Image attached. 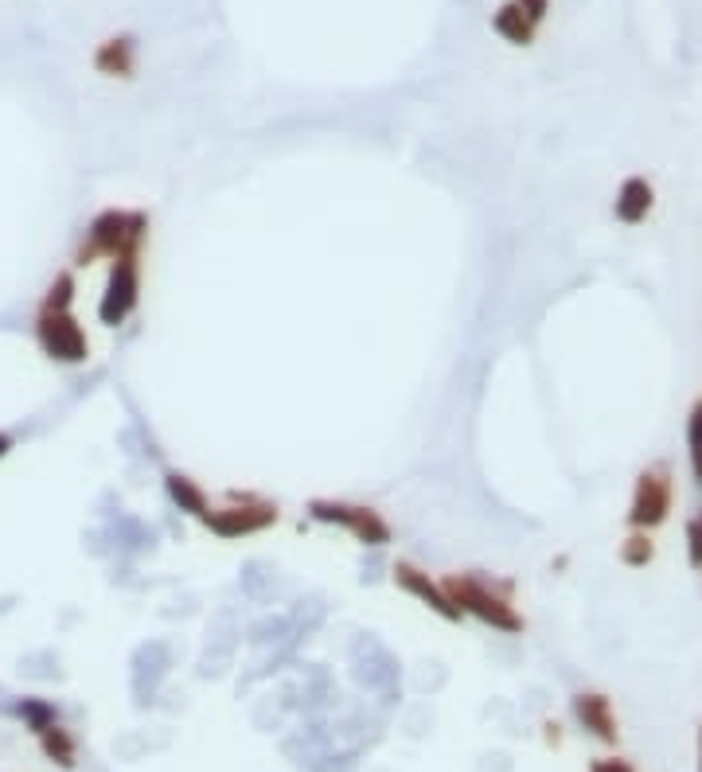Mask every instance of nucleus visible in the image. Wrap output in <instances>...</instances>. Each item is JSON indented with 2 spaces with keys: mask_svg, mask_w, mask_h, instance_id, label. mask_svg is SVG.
<instances>
[{
  "mask_svg": "<svg viewBox=\"0 0 702 772\" xmlns=\"http://www.w3.org/2000/svg\"><path fill=\"white\" fill-rule=\"evenodd\" d=\"M149 242V215L134 207H106L90 219L79 250H74V266L87 269L94 262H114L122 254H141Z\"/></svg>",
  "mask_w": 702,
  "mask_h": 772,
  "instance_id": "nucleus-1",
  "label": "nucleus"
},
{
  "mask_svg": "<svg viewBox=\"0 0 702 772\" xmlns=\"http://www.w3.org/2000/svg\"><path fill=\"white\" fill-rule=\"evenodd\" d=\"M441 586H445V594H449V601L461 609V617H476L481 624H488V629H496V632H507V636L523 632V617H519V609L511 604V597H507V586H496V581L481 577L476 569H469V574H449Z\"/></svg>",
  "mask_w": 702,
  "mask_h": 772,
  "instance_id": "nucleus-2",
  "label": "nucleus"
},
{
  "mask_svg": "<svg viewBox=\"0 0 702 772\" xmlns=\"http://www.w3.org/2000/svg\"><path fill=\"white\" fill-rule=\"evenodd\" d=\"M309 519L312 523L336 527V531L352 534L359 546H371V551H382V546H391L394 542V527L387 523V515L371 504L317 496V499H309Z\"/></svg>",
  "mask_w": 702,
  "mask_h": 772,
  "instance_id": "nucleus-3",
  "label": "nucleus"
},
{
  "mask_svg": "<svg viewBox=\"0 0 702 772\" xmlns=\"http://www.w3.org/2000/svg\"><path fill=\"white\" fill-rule=\"evenodd\" d=\"M32 339H36L39 352L59 367H82L90 359V336L79 324V316H74V309L71 312L36 309Z\"/></svg>",
  "mask_w": 702,
  "mask_h": 772,
  "instance_id": "nucleus-4",
  "label": "nucleus"
},
{
  "mask_svg": "<svg viewBox=\"0 0 702 772\" xmlns=\"http://www.w3.org/2000/svg\"><path fill=\"white\" fill-rule=\"evenodd\" d=\"M277 519H281L277 504L258 499V496H239V492H234L231 504H222V507L211 504V511L204 515V527L215 539L234 542V539H250V534L269 531V527H277Z\"/></svg>",
  "mask_w": 702,
  "mask_h": 772,
  "instance_id": "nucleus-5",
  "label": "nucleus"
},
{
  "mask_svg": "<svg viewBox=\"0 0 702 772\" xmlns=\"http://www.w3.org/2000/svg\"><path fill=\"white\" fill-rule=\"evenodd\" d=\"M141 304V254H122L110 262L106 289L99 297V324L102 329H122Z\"/></svg>",
  "mask_w": 702,
  "mask_h": 772,
  "instance_id": "nucleus-6",
  "label": "nucleus"
},
{
  "mask_svg": "<svg viewBox=\"0 0 702 772\" xmlns=\"http://www.w3.org/2000/svg\"><path fill=\"white\" fill-rule=\"evenodd\" d=\"M391 581L402 589L406 597H414L418 604H426L429 613L441 617L445 624H461V609H457L453 601H449V594H445V586L437 581V577H429V569H422L418 562H406L399 558L391 566Z\"/></svg>",
  "mask_w": 702,
  "mask_h": 772,
  "instance_id": "nucleus-7",
  "label": "nucleus"
},
{
  "mask_svg": "<svg viewBox=\"0 0 702 772\" xmlns=\"http://www.w3.org/2000/svg\"><path fill=\"white\" fill-rule=\"evenodd\" d=\"M671 499H676V484H671V472H667L664 464L641 472V480H636V496H632L629 523L636 527V531H652V527H659L667 519Z\"/></svg>",
  "mask_w": 702,
  "mask_h": 772,
  "instance_id": "nucleus-8",
  "label": "nucleus"
},
{
  "mask_svg": "<svg viewBox=\"0 0 702 772\" xmlns=\"http://www.w3.org/2000/svg\"><path fill=\"white\" fill-rule=\"evenodd\" d=\"M90 67L102 74V79H117V82H134L137 67H141V44H137L134 32H117V36H106L94 55H90Z\"/></svg>",
  "mask_w": 702,
  "mask_h": 772,
  "instance_id": "nucleus-9",
  "label": "nucleus"
},
{
  "mask_svg": "<svg viewBox=\"0 0 702 772\" xmlns=\"http://www.w3.org/2000/svg\"><path fill=\"white\" fill-rule=\"evenodd\" d=\"M574 714H578V722L597 737V741H605V746H617L621 729H617V718H613V702L605 699V694L582 691L578 699H574Z\"/></svg>",
  "mask_w": 702,
  "mask_h": 772,
  "instance_id": "nucleus-10",
  "label": "nucleus"
},
{
  "mask_svg": "<svg viewBox=\"0 0 702 772\" xmlns=\"http://www.w3.org/2000/svg\"><path fill=\"white\" fill-rule=\"evenodd\" d=\"M164 492H169V499L180 507V511L192 515V519H199V523H204V515L211 511V496H207V488L199 484V480L187 476V472H180V469L164 472Z\"/></svg>",
  "mask_w": 702,
  "mask_h": 772,
  "instance_id": "nucleus-11",
  "label": "nucleus"
},
{
  "mask_svg": "<svg viewBox=\"0 0 702 772\" xmlns=\"http://www.w3.org/2000/svg\"><path fill=\"white\" fill-rule=\"evenodd\" d=\"M492 32H496V36L504 39V44H511V47H531L539 24H534V20L519 9L516 0H507V4H499V9L492 12Z\"/></svg>",
  "mask_w": 702,
  "mask_h": 772,
  "instance_id": "nucleus-12",
  "label": "nucleus"
},
{
  "mask_svg": "<svg viewBox=\"0 0 702 772\" xmlns=\"http://www.w3.org/2000/svg\"><path fill=\"white\" fill-rule=\"evenodd\" d=\"M652 204H656V192H652V184L644 176H632L621 184V192H617V219L629 222V227H636V222L648 219Z\"/></svg>",
  "mask_w": 702,
  "mask_h": 772,
  "instance_id": "nucleus-13",
  "label": "nucleus"
},
{
  "mask_svg": "<svg viewBox=\"0 0 702 772\" xmlns=\"http://www.w3.org/2000/svg\"><path fill=\"white\" fill-rule=\"evenodd\" d=\"M39 749H44L47 761H55L59 769H74V764H79V741H74L71 729L59 726V722L39 734Z\"/></svg>",
  "mask_w": 702,
  "mask_h": 772,
  "instance_id": "nucleus-14",
  "label": "nucleus"
},
{
  "mask_svg": "<svg viewBox=\"0 0 702 772\" xmlns=\"http://www.w3.org/2000/svg\"><path fill=\"white\" fill-rule=\"evenodd\" d=\"M74 301H79V281H74V269H59V274L51 277V285H47V293H44V301H39V309L71 312Z\"/></svg>",
  "mask_w": 702,
  "mask_h": 772,
  "instance_id": "nucleus-15",
  "label": "nucleus"
},
{
  "mask_svg": "<svg viewBox=\"0 0 702 772\" xmlns=\"http://www.w3.org/2000/svg\"><path fill=\"white\" fill-rule=\"evenodd\" d=\"M16 714L24 718V726L32 729L36 737L44 734L47 726H55V722H59V711H55L47 699H36V694H32V699H20L16 702Z\"/></svg>",
  "mask_w": 702,
  "mask_h": 772,
  "instance_id": "nucleus-16",
  "label": "nucleus"
},
{
  "mask_svg": "<svg viewBox=\"0 0 702 772\" xmlns=\"http://www.w3.org/2000/svg\"><path fill=\"white\" fill-rule=\"evenodd\" d=\"M652 558H656V546H652L648 531H636V534H629V539L621 542V562L624 566L641 569V566H648Z\"/></svg>",
  "mask_w": 702,
  "mask_h": 772,
  "instance_id": "nucleus-17",
  "label": "nucleus"
},
{
  "mask_svg": "<svg viewBox=\"0 0 702 772\" xmlns=\"http://www.w3.org/2000/svg\"><path fill=\"white\" fill-rule=\"evenodd\" d=\"M691 469H694V480L702 484V402L691 414Z\"/></svg>",
  "mask_w": 702,
  "mask_h": 772,
  "instance_id": "nucleus-18",
  "label": "nucleus"
},
{
  "mask_svg": "<svg viewBox=\"0 0 702 772\" xmlns=\"http://www.w3.org/2000/svg\"><path fill=\"white\" fill-rule=\"evenodd\" d=\"M687 546H691V566L702 569V515L687 527Z\"/></svg>",
  "mask_w": 702,
  "mask_h": 772,
  "instance_id": "nucleus-19",
  "label": "nucleus"
},
{
  "mask_svg": "<svg viewBox=\"0 0 702 772\" xmlns=\"http://www.w3.org/2000/svg\"><path fill=\"white\" fill-rule=\"evenodd\" d=\"M516 4L534 20V24H542V20H546V12H551V0H516Z\"/></svg>",
  "mask_w": 702,
  "mask_h": 772,
  "instance_id": "nucleus-20",
  "label": "nucleus"
},
{
  "mask_svg": "<svg viewBox=\"0 0 702 772\" xmlns=\"http://www.w3.org/2000/svg\"><path fill=\"white\" fill-rule=\"evenodd\" d=\"M594 772H632V769L624 761H597Z\"/></svg>",
  "mask_w": 702,
  "mask_h": 772,
  "instance_id": "nucleus-21",
  "label": "nucleus"
},
{
  "mask_svg": "<svg viewBox=\"0 0 702 772\" xmlns=\"http://www.w3.org/2000/svg\"><path fill=\"white\" fill-rule=\"evenodd\" d=\"M12 449H16V437L4 434V429H0V461H4V457H9Z\"/></svg>",
  "mask_w": 702,
  "mask_h": 772,
  "instance_id": "nucleus-22",
  "label": "nucleus"
},
{
  "mask_svg": "<svg viewBox=\"0 0 702 772\" xmlns=\"http://www.w3.org/2000/svg\"><path fill=\"white\" fill-rule=\"evenodd\" d=\"M699 753H702V749H699Z\"/></svg>",
  "mask_w": 702,
  "mask_h": 772,
  "instance_id": "nucleus-23",
  "label": "nucleus"
}]
</instances>
